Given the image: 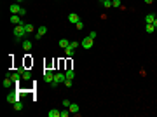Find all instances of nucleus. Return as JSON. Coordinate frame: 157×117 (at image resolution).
Listing matches in <instances>:
<instances>
[{"mask_svg": "<svg viewBox=\"0 0 157 117\" xmlns=\"http://www.w3.org/2000/svg\"><path fill=\"white\" fill-rule=\"evenodd\" d=\"M12 33H14V37H16L17 40H19V39H23L24 35H28V33H26V30H24V24H16Z\"/></svg>", "mask_w": 157, "mask_h": 117, "instance_id": "f257e3e1", "label": "nucleus"}, {"mask_svg": "<svg viewBox=\"0 0 157 117\" xmlns=\"http://www.w3.org/2000/svg\"><path fill=\"white\" fill-rule=\"evenodd\" d=\"M65 81H66V75H65V73H61V72H59V73H54V81H52V88H58V84H65Z\"/></svg>", "mask_w": 157, "mask_h": 117, "instance_id": "f03ea898", "label": "nucleus"}, {"mask_svg": "<svg viewBox=\"0 0 157 117\" xmlns=\"http://www.w3.org/2000/svg\"><path fill=\"white\" fill-rule=\"evenodd\" d=\"M80 46L84 47V49H91V47H93V39H91V37L82 39V40H80Z\"/></svg>", "mask_w": 157, "mask_h": 117, "instance_id": "7ed1b4c3", "label": "nucleus"}, {"mask_svg": "<svg viewBox=\"0 0 157 117\" xmlns=\"http://www.w3.org/2000/svg\"><path fill=\"white\" fill-rule=\"evenodd\" d=\"M44 77H46V82H47V84H52V81H54V72H52V70H46Z\"/></svg>", "mask_w": 157, "mask_h": 117, "instance_id": "20e7f679", "label": "nucleus"}, {"mask_svg": "<svg viewBox=\"0 0 157 117\" xmlns=\"http://www.w3.org/2000/svg\"><path fill=\"white\" fill-rule=\"evenodd\" d=\"M21 9H23V7L19 5L17 2H16V4H12V5L9 7V11H11V14H19V12H21Z\"/></svg>", "mask_w": 157, "mask_h": 117, "instance_id": "39448f33", "label": "nucleus"}, {"mask_svg": "<svg viewBox=\"0 0 157 117\" xmlns=\"http://www.w3.org/2000/svg\"><path fill=\"white\" fill-rule=\"evenodd\" d=\"M68 21L72 24H77L79 21H80V18H79V14H75V12H72V14H68Z\"/></svg>", "mask_w": 157, "mask_h": 117, "instance_id": "423d86ee", "label": "nucleus"}, {"mask_svg": "<svg viewBox=\"0 0 157 117\" xmlns=\"http://www.w3.org/2000/svg\"><path fill=\"white\" fill-rule=\"evenodd\" d=\"M11 23L16 26V24H23V21H21V16L19 14H12L11 16Z\"/></svg>", "mask_w": 157, "mask_h": 117, "instance_id": "0eeeda50", "label": "nucleus"}, {"mask_svg": "<svg viewBox=\"0 0 157 117\" xmlns=\"http://www.w3.org/2000/svg\"><path fill=\"white\" fill-rule=\"evenodd\" d=\"M12 79V82H14V84H19V81H21V79H23V75H21V73H19V72H17V73H11V75H9Z\"/></svg>", "mask_w": 157, "mask_h": 117, "instance_id": "6e6552de", "label": "nucleus"}, {"mask_svg": "<svg viewBox=\"0 0 157 117\" xmlns=\"http://www.w3.org/2000/svg\"><path fill=\"white\" fill-rule=\"evenodd\" d=\"M154 21H155V14H154V12H150V14L145 16V24H152Z\"/></svg>", "mask_w": 157, "mask_h": 117, "instance_id": "1a4fd4ad", "label": "nucleus"}, {"mask_svg": "<svg viewBox=\"0 0 157 117\" xmlns=\"http://www.w3.org/2000/svg\"><path fill=\"white\" fill-rule=\"evenodd\" d=\"M68 110H70V114H79V110H80V107L77 105V103H70Z\"/></svg>", "mask_w": 157, "mask_h": 117, "instance_id": "9d476101", "label": "nucleus"}, {"mask_svg": "<svg viewBox=\"0 0 157 117\" xmlns=\"http://www.w3.org/2000/svg\"><path fill=\"white\" fill-rule=\"evenodd\" d=\"M7 101H9L11 105H14V103L17 101V94H16V93H11L9 96H7Z\"/></svg>", "mask_w": 157, "mask_h": 117, "instance_id": "9b49d317", "label": "nucleus"}, {"mask_svg": "<svg viewBox=\"0 0 157 117\" xmlns=\"http://www.w3.org/2000/svg\"><path fill=\"white\" fill-rule=\"evenodd\" d=\"M12 107H14V110H16V112H21V110L24 108V105L21 103V101H19V100H17V101H16V103H14Z\"/></svg>", "mask_w": 157, "mask_h": 117, "instance_id": "f8f14e48", "label": "nucleus"}, {"mask_svg": "<svg viewBox=\"0 0 157 117\" xmlns=\"http://www.w3.org/2000/svg\"><path fill=\"white\" fill-rule=\"evenodd\" d=\"M23 49L24 51H30V49H32V40H28V39L23 40Z\"/></svg>", "mask_w": 157, "mask_h": 117, "instance_id": "ddd939ff", "label": "nucleus"}, {"mask_svg": "<svg viewBox=\"0 0 157 117\" xmlns=\"http://www.w3.org/2000/svg\"><path fill=\"white\" fill-rule=\"evenodd\" d=\"M65 75H66V79H72V81H73V77H75V72L72 70V68H68V70L65 72Z\"/></svg>", "mask_w": 157, "mask_h": 117, "instance_id": "4468645a", "label": "nucleus"}, {"mask_svg": "<svg viewBox=\"0 0 157 117\" xmlns=\"http://www.w3.org/2000/svg\"><path fill=\"white\" fill-rule=\"evenodd\" d=\"M12 84H14V82H12V79H11V77H7V79H4V88H11V86H12Z\"/></svg>", "mask_w": 157, "mask_h": 117, "instance_id": "2eb2a0df", "label": "nucleus"}, {"mask_svg": "<svg viewBox=\"0 0 157 117\" xmlns=\"http://www.w3.org/2000/svg\"><path fill=\"white\" fill-rule=\"evenodd\" d=\"M24 30H26V33H33V32H35V26L32 23H28V24H24Z\"/></svg>", "mask_w": 157, "mask_h": 117, "instance_id": "dca6fc26", "label": "nucleus"}, {"mask_svg": "<svg viewBox=\"0 0 157 117\" xmlns=\"http://www.w3.org/2000/svg\"><path fill=\"white\" fill-rule=\"evenodd\" d=\"M59 114H61V112H59L58 108H52V110H49V117H59Z\"/></svg>", "mask_w": 157, "mask_h": 117, "instance_id": "f3484780", "label": "nucleus"}, {"mask_svg": "<svg viewBox=\"0 0 157 117\" xmlns=\"http://www.w3.org/2000/svg\"><path fill=\"white\" fill-rule=\"evenodd\" d=\"M68 46H70V40H66V39H61V40H59V47H63V49H66Z\"/></svg>", "mask_w": 157, "mask_h": 117, "instance_id": "a211bd4d", "label": "nucleus"}, {"mask_svg": "<svg viewBox=\"0 0 157 117\" xmlns=\"http://www.w3.org/2000/svg\"><path fill=\"white\" fill-rule=\"evenodd\" d=\"M145 32H147V33H154V32H155L154 24H145Z\"/></svg>", "mask_w": 157, "mask_h": 117, "instance_id": "6ab92c4d", "label": "nucleus"}, {"mask_svg": "<svg viewBox=\"0 0 157 117\" xmlns=\"http://www.w3.org/2000/svg\"><path fill=\"white\" fill-rule=\"evenodd\" d=\"M37 33H40V35L44 37V35L47 33V28H46V26H39V30H37Z\"/></svg>", "mask_w": 157, "mask_h": 117, "instance_id": "aec40b11", "label": "nucleus"}, {"mask_svg": "<svg viewBox=\"0 0 157 117\" xmlns=\"http://www.w3.org/2000/svg\"><path fill=\"white\" fill-rule=\"evenodd\" d=\"M112 7L119 9V7H122V2H121V0H112Z\"/></svg>", "mask_w": 157, "mask_h": 117, "instance_id": "412c9836", "label": "nucleus"}, {"mask_svg": "<svg viewBox=\"0 0 157 117\" xmlns=\"http://www.w3.org/2000/svg\"><path fill=\"white\" fill-rule=\"evenodd\" d=\"M21 75H23V79H24V81H30V79H32V73H30L28 70H24L23 73H21Z\"/></svg>", "mask_w": 157, "mask_h": 117, "instance_id": "4be33fe9", "label": "nucleus"}, {"mask_svg": "<svg viewBox=\"0 0 157 117\" xmlns=\"http://www.w3.org/2000/svg\"><path fill=\"white\" fill-rule=\"evenodd\" d=\"M73 51H75V49H72V47H66V49H65V54H66V56H73Z\"/></svg>", "mask_w": 157, "mask_h": 117, "instance_id": "5701e85b", "label": "nucleus"}, {"mask_svg": "<svg viewBox=\"0 0 157 117\" xmlns=\"http://www.w3.org/2000/svg\"><path fill=\"white\" fill-rule=\"evenodd\" d=\"M103 7H105V9L112 7V0H103Z\"/></svg>", "mask_w": 157, "mask_h": 117, "instance_id": "b1692460", "label": "nucleus"}, {"mask_svg": "<svg viewBox=\"0 0 157 117\" xmlns=\"http://www.w3.org/2000/svg\"><path fill=\"white\" fill-rule=\"evenodd\" d=\"M70 115V110L66 108V110H61V114H59V117H68Z\"/></svg>", "mask_w": 157, "mask_h": 117, "instance_id": "393cba45", "label": "nucleus"}, {"mask_svg": "<svg viewBox=\"0 0 157 117\" xmlns=\"http://www.w3.org/2000/svg\"><path fill=\"white\" fill-rule=\"evenodd\" d=\"M65 86H66V88H72V86H73V81H72V79H66V81H65Z\"/></svg>", "mask_w": 157, "mask_h": 117, "instance_id": "a878e982", "label": "nucleus"}, {"mask_svg": "<svg viewBox=\"0 0 157 117\" xmlns=\"http://www.w3.org/2000/svg\"><path fill=\"white\" fill-rule=\"evenodd\" d=\"M70 47H72V49H77V47H79V42H70Z\"/></svg>", "mask_w": 157, "mask_h": 117, "instance_id": "bb28decb", "label": "nucleus"}, {"mask_svg": "<svg viewBox=\"0 0 157 117\" xmlns=\"http://www.w3.org/2000/svg\"><path fill=\"white\" fill-rule=\"evenodd\" d=\"M70 103H72L70 100H63V107H65V108H68V107H70Z\"/></svg>", "mask_w": 157, "mask_h": 117, "instance_id": "cd10ccee", "label": "nucleus"}, {"mask_svg": "<svg viewBox=\"0 0 157 117\" xmlns=\"http://www.w3.org/2000/svg\"><path fill=\"white\" fill-rule=\"evenodd\" d=\"M75 26H77V30H82V28H84V23H82V21H79Z\"/></svg>", "mask_w": 157, "mask_h": 117, "instance_id": "c85d7f7f", "label": "nucleus"}, {"mask_svg": "<svg viewBox=\"0 0 157 117\" xmlns=\"http://www.w3.org/2000/svg\"><path fill=\"white\" fill-rule=\"evenodd\" d=\"M87 37H91V39L94 40V39H96V32H89V35H87Z\"/></svg>", "mask_w": 157, "mask_h": 117, "instance_id": "c756f323", "label": "nucleus"}, {"mask_svg": "<svg viewBox=\"0 0 157 117\" xmlns=\"http://www.w3.org/2000/svg\"><path fill=\"white\" fill-rule=\"evenodd\" d=\"M19 16L23 18V16H26V9H21V12H19Z\"/></svg>", "mask_w": 157, "mask_h": 117, "instance_id": "7c9ffc66", "label": "nucleus"}, {"mask_svg": "<svg viewBox=\"0 0 157 117\" xmlns=\"http://www.w3.org/2000/svg\"><path fill=\"white\" fill-rule=\"evenodd\" d=\"M152 24H154V28L157 30V18H155V21H154V23H152Z\"/></svg>", "mask_w": 157, "mask_h": 117, "instance_id": "2f4dec72", "label": "nucleus"}, {"mask_svg": "<svg viewBox=\"0 0 157 117\" xmlns=\"http://www.w3.org/2000/svg\"><path fill=\"white\" fill-rule=\"evenodd\" d=\"M152 2H154V0H145V4H152Z\"/></svg>", "mask_w": 157, "mask_h": 117, "instance_id": "473e14b6", "label": "nucleus"}, {"mask_svg": "<svg viewBox=\"0 0 157 117\" xmlns=\"http://www.w3.org/2000/svg\"><path fill=\"white\" fill-rule=\"evenodd\" d=\"M19 2H23V0H17V4H19Z\"/></svg>", "mask_w": 157, "mask_h": 117, "instance_id": "72a5a7b5", "label": "nucleus"}, {"mask_svg": "<svg viewBox=\"0 0 157 117\" xmlns=\"http://www.w3.org/2000/svg\"><path fill=\"white\" fill-rule=\"evenodd\" d=\"M99 2H101V4H103V0H99Z\"/></svg>", "mask_w": 157, "mask_h": 117, "instance_id": "f704fd0d", "label": "nucleus"}]
</instances>
